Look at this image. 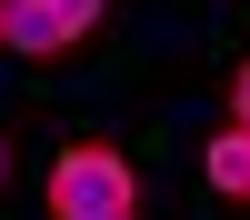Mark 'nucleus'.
I'll use <instances>...</instances> for the list:
<instances>
[{"mask_svg":"<svg viewBox=\"0 0 250 220\" xmlns=\"http://www.w3.org/2000/svg\"><path fill=\"white\" fill-rule=\"evenodd\" d=\"M40 210H50V220H110V210H140L130 150H110V140H70V150L50 160V180H40Z\"/></svg>","mask_w":250,"mask_h":220,"instance_id":"nucleus-1","label":"nucleus"},{"mask_svg":"<svg viewBox=\"0 0 250 220\" xmlns=\"http://www.w3.org/2000/svg\"><path fill=\"white\" fill-rule=\"evenodd\" d=\"M0 50H20V60H70L80 30H70L60 0H0Z\"/></svg>","mask_w":250,"mask_h":220,"instance_id":"nucleus-2","label":"nucleus"},{"mask_svg":"<svg viewBox=\"0 0 250 220\" xmlns=\"http://www.w3.org/2000/svg\"><path fill=\"white\" fill-rule=\"evenodd\" d=\"M200 180H210L220 200H250V130H240V120H220V130H210V150H200Z\"/></svg>","mask_w":250,"mask_h":220,"instance_id":"nucleus-3","label":"nucleus"},{"mask_svg":"<svg viewBox=\"0 0 250 220\" xmlns=\"http://www.w3.org/2000/svg\"><path fill=\"white\" fill-rule=\"evenodd\" d=\"M60 10H70V30H80V40H90L100 20H110V0H60Z\"/></svg>","mask_w":250,"mask_h":220,"instance_id":"nucleus-4","label":"nucleus"},{"mask_svg":"<svg viewBox=\"0 0 250 220\" xmlns=\"http://www.w3.org/2000/svg\"><path fill=\"white\" fill-rule=\"evenodd\" d=\"M230 120H240V130H250V60H240V70H230Z\"/></svg>","mask_w":250,"mask_h":220,"instance_id":"nucleus-5","label":"nucleus"},{"mask_svg":"<svg viewBox=\"0 0 250 220\" xmlns=\"http://www.w3.org/2000/svg\"><path fill=\"white\" fill-rule=\"evenodd\" d=\"M0 180H10V130H0Z\"/></svg>","mask_w":250,"mask_h":220,"instance_id":"nucleus-6","label":"nucleus"},{"mask_svg":"<svg viewBox=\"0 0 250 220\" xmlns=\"http://www.w3.org/2000/svg\"><path fill=\"white\" fill-rule=\"evenodd\" d=\"M110 220H140V210H110Z\"/></svg>","mask_w":250,"mask_h":220,"instance_id":"nucleus-7","label":"nucleus"}]
</instances>
